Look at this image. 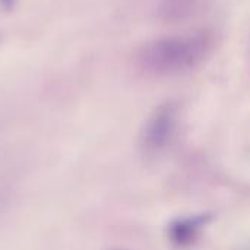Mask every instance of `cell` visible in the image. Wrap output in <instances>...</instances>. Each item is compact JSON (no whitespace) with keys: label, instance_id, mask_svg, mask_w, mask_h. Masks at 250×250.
<instances>
[{"label":"cell","instance_id":"1","mask_svg":"<svg viewBox=\"0 0 250 250\" xmlns=\"http://www.w3.org/2000/svg\"><path fill=\"white\" fill-rule=\"evenodd\" d=\"M209 50L204 35H180L157 40L141 53V63L157 73H174L196 66Z\"/></svg>","mask_w":250,"mask_h":250}]
</instances>
